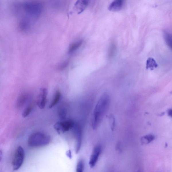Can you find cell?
<instances>
[{
    "instance_id": "cell-25",
    "label": "cell",
    "mask_w": 172,
    "mask_h": 172,
    "mask_svg": "<svg viewBox=\"0 0 172 172\" xmlns=\"http://www.w3.org/2000/svg\"><path fill=\"white\" fill-rule=\"evenodd\" d=\"M138 172H140V171H138Z\"/></svg>"
},
{
    "instance_id": "cell-17",
    "label": "cell",
    "mask_w": 172,
    "mask_h": 172,
    "mask_svg": "<svg viewBox=\"0 0 172 172\" xmlns=\"http://www.w3.org/2000/svg\"><path fill=\"white\" fill-rule=\"evenodd\" d=\"M155 137L152 135H148L144 136L141 138L140 141L142 144H147L153 141Z\"/></svg>"
},
{
    "instance_id": "cell-23",
    "label": "cell",
    "mask_w": 172,
    "mask_h": 172,
    "mask_svg": "<svg viewBox=\"0 0 172 172\" xmlns=\"http://www.w3.org/2000/svg\"><path fill=\"white\" fill-rule=\"evenodd\" d=\"M68 65V62H64L62 64H60L58 67V69L59 70H62L65 69L67 67Z\"/></svg>"
},
{
    "instance_id": "cell-16",
    "label": "cell",
    "mask_w": 172,
    "mask_h": 172,
    "mask_svg": "<svg viewBox=\"0 0 172 172\" xmlns=\"http://www.w3.org/2000/svg\"><path fill=\"white\" fill-rule=\"evenodd\" d=\"M116 44L114 42L112 43L109 48L108 52V57L109 59H111L114 57L116 53Z\"/></svg>"
},
{
    "instance_id": "cell-24",
    "label": "cell",
    "mask_w": 172,
    "mask_h": 172,
    "mask_svg": "<svg viewBox=\"0 0 172 172\" xmlns=\"http://www.w3.org/2000/svg\"><path fill=\"white\" fill-rule=\"evenodd\" d=\"M168 114H169V116L172 117V109L169 110Z\"/></svg>"
},
{
    "instance_id": "cell-19",
    "label": "cell",
    "mask_w": 172,
    "mask_h": 172,
    "mask_svg": "<svg viewBox=\"0 0 172 172\" xmlns=\"http://www.w3.org/2000/svg\"><path fill=\"white\" fill-rule=\"evenodd\" d=\"M58 116L60 120H64L65 119L67 114V111L63 107H60L58 109Z\"/></svg>"
},
{
    "instance_id": "cell-22",
    "label": "cell",
    "mask_w": 172,
    "mask_h": 172,
    "mask_svg": "<svg viewBox=\"0 0 172 172\" xmlns=\"http://www.w3.org/2000/svg\"><path fill=\"white\" fill-rule=\"evenodd\" d=\"M32 110V106H29L25 108L22 113V116L24 118H25L28 116Z\"/></svg>"
},
{
    "instance_id": "cell-20",
    "label": "cell",
    "mask_w": 172,
    "mask_h": 172,
    "mask_svg": "<svg viewBox=\"0 0 172 172\" xmlns=\"http://www.w3.org/2000/svg\"><path fill=\"white\" fill-rule=\"evenodd\" d=\"M84 163L83 160L80 159L78 161L76 167V172H84Z\"/></svg>"
},
{
    "instance_id": "cell-14",
    "label": "cell",
    "mask_w": 172,
    "mask_h": 172,
    "mask_svg": "<svg viewBox=\"0 0 172 172\" xmlns=\"http://www.w3.org/2000/svg\"><path fill=\"white\" fill-rule=\"evenodd\" d=\"M158 67V64L155 60L152 58H148L146 62V69H150L151 70L154 69V68Z\"/></svg>"
},
{
    "instance_id": "cell-12",
    "label": "cell",
    "mask_w": 172,
    "mask_h": 172,
    "mask_svg": "<svg viewBox=\"0 0 172 172\" xmlns=\"http://www.w3.org/2000/svg\"><path fill=\"white\" fill-rule=\"evenodd\" d=\"M61 94L60 92L58 90L56 91L54 98L53 99L52 102L50 103L49 108L51 109L57 104L59 102L60 98H61Z\"/></svg>"
},
{
    "instance_id": "cell-13",
    "label": "cell",
    "mask_w": 172,
    "mask_h": 172,
    "mask_svg": "<svg viewBox=\"0 0 172 172\" xmlns=\"http://www.w3.org/2000/svg\"><path fill=\"white\" fill-rule=\"evenodd\" d=\"M30 27L29 23L26 20H21L19 22L18 24V28L19 30L22 31H25L28 30Z\"/></svg>"
},
{
    "instance_id": "cell-21",
    "label": "cell",
    "mask_w": 172,
    "mask_h": 172,
    "mask_svg": "<svg viewBox=\"0 0 172 172\" xmlns=\"http://www.w3.org/2000/svg\"><path fill=\"white\" fill-rule=\"evenodd\" d=\"M109 124H110L111 130H114L115 126V119L114 115H110L109 116Z\"/></svg>"
},
{
    "instance_id": "cell-3",
    "label": "cell",
    "mask_w": 172,
    "mask_h": 172,
    "mask_svg": "<svg viewBox=\"0 0 172 172\" xmlns=\"http://www.w3.org/2000/svg\"><path fill=\"white\" fill-rule=\"evenodd\" d=\"M25 12L31 16L37 17L40 16L42 13V7L41 4L38 2L27 3L23 5Z\"/></svg>"
},
{
    "instance_id": "cell-2",
    "label": "cell",
    "mask_w": 172,
    "mask_h": 172,
    "mask_svg": "<svg viewBox=\"0 0 172 172\" xmlns=\"http://www.w3.org/2000/svg\"><path fill=\"white\" fill-rule=\"evenodd\" d=\"M50 140V136L42 132H36L29 136L28 144L31 147H40L48 145Z\"/></svg>"
},
{
    "instance_id": "cell-5",
    "label": "cell",
    "mask_w": 172,
    "mask_h": 172,
    "mask_svg": "<svg viewBox=\"0 0 172 172\" xmlns=\"http://www.w3.org/2000/svg\"><path fill=\"white\" fill-rule=\"evenodd\" d=\"M75 124L73 120H69L56 122L54 128L58 134H62L73 128Z\"/></svg>"
},
{
    "instance_id": "cell-7",
    "label": "cell",
    "mask_w": 172,
    "mask_h": 172,
    "mask_svg": "<svg viewBox=\"0 0 172 172\" xmlns=\"http://www.w3.org/2000/svg\"><path fill=\"white\" fill-rule=\"evenodd\" d=\"M102 151V148L100 145L96 146L91 154L89 162V165L91 168L95 167L97 164Z\"/></svg>"
},
{
    "instance_id": "cell-9",
    "label": "cell",
    "mask_w": 172,
    "mask_h": 172,
    "mask_svg": "<svg viewBox=\"0 0 172 172\" xmlns=\"http://www.w3.org/2000/svg\"><path fill=\"white\" fill-rule=\"evenodd\" d=\"M124 3V1L122 0H115L109 5L108 9L113 11H120L122 9Z\"/></svg>"
},
{
    "instance_id": "cell-4",
    "label": "cell",
    "mask_w": 172,
    "mask_h": 172,
    "mask_svg": "<svg viewBox=\"0 0 172 172\" xmlns=\"http://www.w3.org/2000/svg\"><path fill=\"white\" fill-rule=\"evenodd\" d=\"M25 157V151L22 147L19 146L15 150L12 161L13 170L17 171L20 168L24 163Z\"/></svg>"
},
{
    "instance_id": "cell-1",
    "label": "cell",
    "mask_w": 172,
    "mask_h": 172,
    "mask_svg": "<svg viewBox=\"0 0 172 172\" xmlns=\"http://www.w3.org/2000/svg\"><path fill=\"white\" fill-rule=\"evenodd\" d=\"M110 97L107 93H103L99 99L95 107L92 119V126L94 130L100 125L108 108Z\"/></svg>"
},
{
    "instance_id": "cell-11",
    "label": "cell",
    "mask_w": 172,
    "mask_h": 172,
    "mask_svg": "<svg viewBox=\"0 0 172 172\" xmlns=\"http://www.w3.org/2000/svg\"><path fill=\"white\" fill-rule=\"evenodd\" d=\"M163 37L167 45L172 50V34L165 31L163 32Z\"/></svg>"
},
{
    "instance_id": "cell-10",
    "label": "cell",
    "mask_w": 172,
    "mask_h": 172,
    "mask_svg": "<svg viewBox=\"0 0 172 172\" xmlns=\"http://www.w3.org/2000/svg\"><path fill=\"white\" fill-rule=\"evenodd\" d=\"M88 1L85 0L78 1L75 4L76 8L77 9L78 13L83 12L87 6Z\"/></svg>"
},
{
    "instance_id": "cell-6",
    "label": "cell",
    "mask_w": 172,
    "mask_h": 172,
    "mask_svg": "<svg viewBox=\"0 0 172 172\" xmlns=\"http://www.w3.org/2000/svg\"><path fill=\"white\" fill-rule=\"evenodd\" d=\"M75 135L76 144V153H78L81 148L82 142V131L81 127L79 124H75L73 128Z\"/></svg>"
},
{
    "instance_id": "cell-18",
    "label": "cell",
    "mask_w": 172,
    "mask_h": 172,
    "mask_svg": "<svg viewBox=\"0 0 172 172\" xmlns=\"http://www.w3.org/2000/svg\"><path fill=\"white\" fill-rule=\"evenodd\" d=\"M27 98V96L25 94H22L19 96L17 99V107H22L25 104Z\"/></svg>"
},
{
    "instance_id": "cell-15",
    "label": "cell",
    "mask_w": 172,
    "mask_h": 172,
    "mask_svg": "<svg viewBox=\"0 0 172 172\" xmlns=\"http://www.w3.org/2000/svg\"><path fill=\"white\" fill-rule=\"evenodd\" d=\"M83 43V41L80 40L72 43L69 46V52L71 53L77 50L81 46Z\"/></svg>"
},
{
    "instance_id": "cell-8",
    "label": "cell",
    "mask_w": 172,
    "mask_h": 172,
    "mask_svg": "<svg viewBox=\"0 0 172 172\" xmlns=\"http://www.w3.org/2000/svg\"><path fill=\"white\" fill-rule=\"evenodd\" d=\"M40 93L39 97L38 105L39 108L42 109H44L46 106L48 91L46 89L42 88L40 89Z\"/></svg>"
}]
</instances>
